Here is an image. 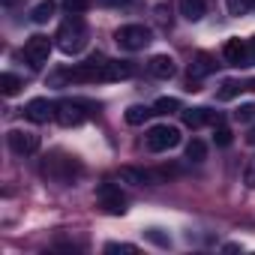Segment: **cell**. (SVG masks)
Masks as SVG:
<instances>
[{"mask_svg":"<svg viewBox=\"0 0 255 255\" xmlns=\"http://www.w3.org/2000/svg\"><path fill=\"white\" fill-rule=\"evenodd\" d=\"M147 69H150V75H153V78H162V81L174 78V72H177L174 57H168V54H156V57H150Z\"/></svg>","mask_w":255,"mask_h":255,"instance_id":"13","label":"cell"},{"mask_svg":"<svg viewBox=\"0 0 255 255\" xmlns=\"http://www.w3.org/2000/svg\"><path fill=\"white\" fill-rule=\"evenodd\" d=\"M144 141H147V150L165 153V150L180 144V129H177V126H168V123H159V126H150V129H147Z\"/></svg>","mask_w":255,"mask_h":255,"instance_id":"3","label":"cell"},{"mask_svg":"<svg viewBox=\"0 0 255 255\" xmlns=\"http://www.w3.org/2000/svg\"><path fill=\"white\" fill-rule=\"evenodd\" d=\"M21 54H24V60H27L30 69H42L48 63V54H51V39L42 36V33H36V36H30L24 42V51Z\"/></svg>","mask_w":255,"mask_h":255,"instance_id":"5","label":"cell"},{"mask_svg":"<svg viewBox=\"0 0 255 255\" xmlns=\"http://www.w3.org/2000/svg\"><path fill=\"white\" fill-rule=\"evenodd\" d=\"M54 114H57V102H51V99H45V96L30 99L27 108H24V117L33 120V123H48Z\"/></svg>","mask_w":255,"mask_h":255,"instance_id":"9","label":"cell"},{"mask_svg":"<svg viewBox=\"0 0 255 255\" xmlns=\"http://www.w3.org/2000/svg\"><path fill=\"white\" fill-rule=\"evenodd\" d=\"M246 87H249V90H255V81H249V84H246Z\"/></svg>","mask_w":255,"mask_h":255,"instance_id":"33","label":"cell"},{"mask_svg":"<svg viewBox=\"0 0 255 255\" xmlns=\"http://www.w3.org/2000/svg\"><path fill=\"white\" fill-rule=\"evenodd\" d=\"M90 3L93 0H66V9H69V15H81Z\"/></svg>","mask_w":255,"mask_h":255,"instance_id":"26","label":"cell"},{"mask_svg":"<svg viewBox=\"0 0 255 255\" xmlns=\"http://www.w3.org/2000/svg\"><path fill=\"white\" fill-rule=\"evenodd\" d=\"M249 63H255V36L249 39Z\"/></svg>","mask_w":255,"mask_h":255,"instance_id":"32","label":"cell"},{"mask_svg":"<svg viewBox=\"0 0 255 255\" xmlns=\"http://www.w3.org/2000/svg\"><path fill=\"white\" fill-rule=\"evenodd\" d=\"M234 120H240V123L255 120V105H252V102H249V105H240V108L234 111Z\"/></svg>","mask_w":255,"mask_h":255,"instance_id":"25","label":"cell"},{"mask_svg":"<svg viewBox=\"0 0 255 255\" xmlns=\"http://www.w3.org/2000/svg\"><path fill=\"white\" fill-rule=\"evenodd\" d=\"M183 123L189 126V129H198V126H204V123H219V117L210 111V108H189V111H183Z\"/></svg>","mask_w":255,"mask_h":255,"instance_id":"14","label":"cell"},{"mask_svg":"<svg viewBox=\"0 0 255 255\" xmlns=\"http://www.w3.org/2000/svg\"><path fill=\"white\" fill-rule=\"evenodd\" d=\"M57 48L63 51V54H81L84 48H87V39H90V33H87V24L78 18V15H69L60 27H57Z\"/></svg>","mask_w":255,"mask_h":255,"instance_id":"1","label":"cell"},{"mask_svg":"<svg viewBox=\"0 0 255 255\" xmlns=\"http://www.w3.org/2000/svg\"><path fill=\"white\" fill-rule=\"evenodd\" d=\"M9 150L18 153V156H30L39 150V135L36 132H27V129H12L9 135Z\"/></svg>","mask_w":255,"mask_h":255,"instance_id":"8","label":"cell"},{"mask_svg":"<svg viewBox=\"0 0 255 255\" xmlns=\"http://www.w3.org/2000/svg\"><path fill=\"white\" fill-rule=\"evenodd\" d=\"M138 246H132V243H108L105 246V252H135Z\"/></svg>","mask_w":255,"mask_h":255,"instance_id":"27","label":"cell"},{"mask_svg":"<svg viewBox=\"0 0 255 255\" xmlns=\"http://www.w3.org/2000/svg\"><path fill=\"white\" fill-rule=\"evenodd\" d=\"M222 57H225V63H231V66H249V42H243V39H228L225 45H222Z\"/></svg>","mask_w":255,"mask_h":255,"instance_id":"10","label":"cell"},{"mask_svg":"<svg viewBox=\"0 0 255 255\" xmlns=\"http://www.w3.org/2000/svg\"><path fill=\"white\" fill-rule=\"evenodd\" d=\"M186 159H189V162H204V159H207V144H204L201 138H192V141L186 144Z\"/></svg>","mask_w":255,"mask_h":255,"instance_id":"19","label":"cell"},{"mask_svg":"<svg viewBox=\"0 0 255 255\" xmlns=\"http://www.w3.org/2000/svg\"><path fill=\"white\" fill-rule=\"evenodd\" d=\"M246 144H249V147H255V126H252V129L246 132Z\"/></svg>","mask_w":255,"mask_h":255,"instance_id":"31","label":"cell"},{"mask_svg":"<svg viewBox=\"0 0 255 255\" xmlns=\"http://www.w3.org/2000/svg\"><path fill=\"white\" fill-rule=\"evenodd\" d=\"M96 3H99V6H126L129 0H96Z\"/></svg>","mask_w":255,"mask_h":255,"instance_id":"29","label":"cell"},{"mask_svg":"<svg viewBox=\"0 0 255 255\" xmlns=\"http://www.w3.org/2000/svg\"><path fill=\"white\" fill-rule=\"evenodd\" d=\"M0 90H3V96H15L21 90V78L12 75V72H3L0 75Z\"/></svg>","mask_w":255,"mask_h":255,"instance_id":"21","label":"cell"},{"mask_svg":"<svg viewBox=\"0 0 255 255\" xmlns=\"http://www.w3.org/2000/svg\"><path fill=\"white\" fill-rule=\"evenodd\" d=\"M180 15L186 21H201L207 15V3L204 0H180Z\"/></svg>","mask_w":255,"mask_h":255,"instance_id":"15","label":"cell"},{"mask_svg":"<svg viewBox=\"0 0 255 255\" xmlns=\"http://www.w3.org/2000/svg\"><path fill=\"white\" fill-rule=\"evenodd\" d=\"M3 3H6V6H9V3H12V0H3Z\"/></svg>","mask_w":255,"mask_h":255,"instance_id":"34","label":"cell"},{"mask_svg":"<svg viewBox=\"0 0 255 255\" xmlns=\"http://www.w3.org/2000/svg\"><path fill=\"white\" fill-rule=\"evenodd\" d=\"M54 120L60 123V126H78L81 120H84V111H81V102H72V99H63V102H57V114H54Z\"/></svg>","mask_w":255,"mask_h":255,"instance_id":"11","label":"cell"},{"mask_svg":"<svg viewBox=\"0 0 255 255\" xmlns=\"http://www.w3.org/2000/svg\"><path fill=\"white\" fill-rule=\"evenodd\" d=\"M174 111H180V99L174 96H162L153 102V114H174Z\"/></svg>","mask_w":255,"mask_h":255,"instance_id":"22","label":"cell"},{"mask_svg":"<svg viewBox=\"0 0 255 255\" xmlns=\"http://www.w3.org/2000/svg\"><path fill=\"white\" fill-rule=\"evenodd\" d=\"M54 9H57L54 0H39V3L33 6V12H30V18H33L36 24H48V21L54 18Z\"/></svg>","mask_w":255,"mask_h":255,"instance_id":"17","label":"cell"},{"mask_svg":"<svg viewBox=\"0 0 255 255\" xmlns=\"http://www.w3.org/2000/svg\"><path fill=\"white\" fill-rule=\"evenodd\" d=\"M66 78H72V81H108V57H102V54L87 57L75 69H69Z\"/></svg>","mask_w":255,"mask_h":255,"instance_id":"4","label":"cell"},{"mask_svg":"<svg viewBox=\"0 0 255 255\" xmlns=\"http://www.w3.org/2000/svg\"><path fill=\"white\" fill-rule=\"evenodd\" d=\"M240 90H243V87H240L237 81H222V87H219V93H216V96H219V99H234Z\"/></svg>","mask_w":255,"mask_h":255,"instance_id":"24","label":"cell"},{"mask_svg":"<svg viewBox=\"0 0 255 255\" xmlns=\"http://www.w3.org/2000/svg\"><path fill=\"white\" fill-rule=\"evenodd\" d=\"M246 186H255V165L246 168Z\"/></svg>","mask_w":255,"mask_h":255,"instance_id":"30","label":"cell"},{"mask_svg":"<svg viewBox=\"0 0 255 255\" xmlns=\"http://www.w3.org/2000/svg\"><path fill=\"white\" fill-rule=\"evenodd\" d=\"M114 42H117L123 51H144V48L153 42V33H150V27H144V24H123V27L114 33Z\"/></svg>","mask_w":255,"mask_h":255,"instance_id":"2","label":"cell"},{"mask_svg":"<svg viewBox=\"0 0 255 255\" xmlns=\"http://www.w3.org/2000/svg\"><path fill=\"white\" fill-rule=\"evenodd\" d=\"M45 174L51 177V180H57V183H72V177L78 174V165L69 159V156H51L48 162H45Z\"/></svg>","mask_w":255,"mask_h":255,"instance_id":"7","label":"cell"},{"mask_svg":"<svg viewBox=\"0 0 255 255\" xmlns=\"http://www.w3.org/2000/svg\"><path fill=\"white\" fill-rule=\"evenodd\" d=\"M213 72H216V60H213L210 54H198V57L192 60V66H189V90H198L195 84H198L201 78L213 75Z\"/></svg>","mask_w":255,"mask_h":255,"instance_id":"12","label":"cell"},{"mask_svg":"<svg viewBox=\"0 0 255 255\" xmlns=\"http://www.w3.org/2000/svg\"><path fill=\"white\" fill-rule=\"evenodd\" d=\"M225 6H228V15L240 18V15H249L255 9V0H225Z\"/></svg>","mask_w":255,"mask_h":255,"instance_id":"20","label":"cell"},{"mask_svg":"<svg viewBox=\"0 0 255 255\" xmlns=\"http://www.w3.org/2000/svg\"><path fill=\"white\" fill-rule=\"evenodd\" d=\"M147 240H153V243H159V246H168V243H171L168 237L159 234V228H150V231H147Z\"/></svg>","mask_w":255,"mask_h":255,"instance_id":"28","label":"cell"},{"mask_svg":"<svg viewBox=\"0 0 255 255\" xmlns=\"http://www.w3.org/2000/svg\"><path fill=\"white\" fill-rule=\"evenodd\" d=\"M213 141H216L219 147H228V144H231V129H228L225 123H216V126H213Z\"/></svg>","mask_w":255,"mask_h":255,"instance_id":"23","label":"cell"},{"mask_svg":"<svg viewBox=\"0 0 255 255\" xmlns=\"http://www.w3.org/2000/svg\"><path fill=\"white\" fill-rule=\"evenodd\" d=\"M135 66L126 63V60H108V81H123V78H132Z\"/></svg>","mask_w":255,"mask_h":255,"instance_id":"16","label":"cell"},{"mask_svg":"<svg viewBox=\"0 0 255 255\" xmlns=\"http://www.w3.org/2000/svg\"><path fill=\"white\" fill-rule=\"evenodd\" d=\"M96 198H99V204L105 207V213H111V216H123L126 213V195L120 192V186H114V183H99L96 186Z\"/></svg>","mask_w":255,"mask_h":255,"instance_id":"6","label":"cell"},{"mask_svg":"<svg viewBox=\"0 0 255 255\" xmlns=\"http://www.w3.org/2000/svg\"><path fill=\"white\" fill-rule=\"evenodd\" d=\"M150 114H153V108H147V105H132V108H126V123H129V126H141Z\"/></svg>","mask_w":255,"mask_h":255,"instance_id":"18","label":"cell"}]
</instances>
